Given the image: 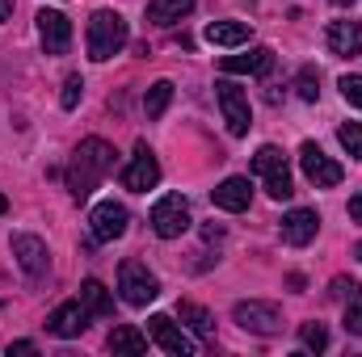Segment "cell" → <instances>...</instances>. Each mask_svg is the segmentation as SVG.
<instances>
[{
    "label": "cell",
    "mask_w": 362,
    "mask_h": 357,
    "mask_svg": "<svg viewBox=\"0 0 362 357\" xmlns=\"http://www.w3.org/2000/svg\"><path fill=\"white\" fill-rule=\"evenodd\" d=\"M114 156L118 152L105 139H85L76 147V156H72V169H68V193L76 202H85L93 189L105 181V173H114Z\"/></svg>",
    "instance_id": "cell-1"
},
{
    "label": "cell",
    "mask_w": 362,
    "mask_h": 357,
    "mask_svg": "<svg viewBox=\"0 0 362 357\" xmlns=\"http://www.w3.org/2000/svg\"><path fill=\"white\" fill-rule=\"evenodd\" d=\"M127 38H131V30H127L122 13H114V8H97L93 21H89V34H85V42H89V59L93 63L114 59V55L127 47Z\"/></svg>",
    "instance_id": "cell-2"
},
{
    "label": "cell",
    "mask_w": 362,
    "mask_h": 357,
    "mask_svg": "<svg viewBox=\"0 0 362 357\" xmlns=\"http://www.w3.org/2000/svg\"><path fill=\"white\" fill-rule=\"evenodd\" d=\"M253 173L257 177H266V193H270L274 202H286L291 193H295V185H291V169H286V156L266 143L257 156H253Z\"/></svg>",
    "instance_id": "cell-3"
},
{
    "label": "cell",
    "mask_w": 362,
    "mask_h": 357,
    "mask_svg": "<svg viewBox=\"0 0 362 357\" xmlns=\"http://www.w3.org/2000/svg\"><path fill=\"white\" fill-rule=\"evenodd\" d=\"M118 290H122V298H127L131 307H148V303L160 294V282H156V273L148 265L122 261V269H118Z\"/></svg>",
    "instance_id": "cell-4"
},
{
    "label": "cell",
    "mask_w": 362,
    "mask_h": 357,
    "mask_svg": "<svg viewBox=\"0 0 362 357\" xmlns=\"http://www.w3.org/2000/svg\"><path fill=\"white\" fill-rule=\"evenodd\" d=\"M215 97H219V109H223L228 131H232V135H249V126H253V109H249L245 89L232 85V80H219V85H215Z\"/></svg>",
    "instance_id": "cell-5"
},
{
    "label": "cell",
    "mask_w": 362,
    "mask_h": 357,
    "mask_svg": "<svg viewBox=\"0 0 362 357\" xmlns=\"http://www.w3.org/2000/svg\"><path fill=\"white\" fill-rule=\"evenodd\" d=\"M152 231L160 240H177L181 231H189V206H185L181 193H169L152 206Z\"/></svg>",
    "instance_id": "cell-6"
},
{
    "label": "cell",
    "mask_w": 362,
    "mask_h": 357,
    "mask_svg": "<svg viewBox=\"0 0 362 357\" xmlns=\"http://www.w3.org/2000/svg\"><path fill=\"white\" fill-rule=\"evenodd\" d=\"M299 169H303V177L312 181L316 189H333V185H341V177H346L341 164L329 160L316 143H303V147H299Z\"/></svg>",
    "instance_id": "cell-7"
},
{
    "label": "cell",
    "mask_w": 362,
    "mask_h": 357,
    "mask_svg": "<svg viewBox=\"0 0 362 357\" xmlns=\"http://www.w3.org/2000/svg\"><path fill=\"white\" fill-rule=\"evenodd\" d=\"M232 320L245 328V332H257V337H274L282 328V315L274 303H262V298H249V303H236Z\"/></svg>",
    "instance_id": "cell-8"
},
{
    "label": "cell",
    "mask_w": 362,
    "mask_h": 357,
    "mask_svg": "<svg viewBox=\"0 0 362 357\" xmlns=\"http://www.w3.org/2000/svg\"><path fill=\"white\" fill-rule=\"evenodd\" d=\"M13 257H17V265H21V273L30 277V282H42L47 277V269H51V253H47V244L38 240V236H13Z\"/></svg>",
    "instance_id": "cell-9"
},
{
    "label": "cell",
    "mask_w": 362,
    "mask_h": 357,
    "mask_svg": "<svg viewBox=\"0 0 362 357\" xmlns=\"http://www.w3.org/2000/svg\"><path fill=\"white\" fill-rule=\"evenodd\" d=\"M127 223H131V214H127V206H122V202H97V206H93V214H89L93 240H101V244H110V240L127 236Z\"/></svg>",
    "instance_id": "cell-10"
},
{
    "label": "cell",
    "mask_w": 362,
    "mask_h": 357,
    "mask_svg": "<svg viewBox=\"0 0 362 357\" xmlns=\"http://www.w3.org/2000/svg\"><path fill=\"white\" fill-rule=\"evenodd\" d=\"M122 185H127L131 193H148V189H156V185H160V164H156V156L148 152V143H139V147H135L131 164L122 169Z\"/></svg>",
    "instance_id": "cell-11"
},
{
    "label": "cell",
    "mask_w": 362,
    "mask_h": 357,
    "mask_svg": "<svg viewBox=\"0 0 362 357\" xmlns=\"http://www.w3.org/2000/svg\"><path fill=\"white\" fill-rule=\"evenodd\" d=\"M85 328H89V307H85L81 298L59 303V307L47 315V332H51V337H59V341H72V337H81Z\"/></svg>",
    "instance_id": "cell-12"
},
{
    "label": "cell",
    "mask_w": 362,
    "mask_h": 357,
    "mask_svg": "<svg viewBox=\"0 0 362 357\" xmlns=\"http://www.w3.org/2000/svg\"><path fill=\"white\" fill-rule=\"evenodd\" d=\"M148 337H152L165 353H173V357H194V349H198V345L181 332L169 315H152V320H148Z\"/></svg>",
    "instance_id": "cell-13"
},
{
    "label": "cell",
    "mask_w": 362,
    "mask_h": 357,
    "mask_svg": "<svg viewBox=\"0 0 362 357\" xmlns=\"http://www.w3.org/2000/svg\"><path fill=\"white\" fill-rule=\"evenodd\" d=\"M38 34H42L47 55H64V51L72 47V21H68L59 8H42V13H38Z\"/></svg>",
    "instance_id": "cell-14"
},
{
    "label": "cell",
    "mask_w": 362,
    "mask_h": 357,
    "mask_svg": "<svg viewBox=\"0 0 362 357\" xmlns=\"http://www.w3.org/2000/svg\"><path fill=\"white\" fill-rule=\"evenodd\" d=\"M316 231H320V214H316V210L295 206V210H286V214H282V240H286V244L303 248V244H312V240H316Z\"/></svg>",
    "instance_id": "cell-15"
},
{
    "label": "cell",
    "mask_w": 362,
    "mask_h": 357,
    "mask_svg": "<svg viewBox=\"0 0 362 357\" xmlns=\"http://www.w3.org/2000/svg\"><path fill=\"white\" fill-rule=\"evenodd\" d=\"M325 42H329V51L341 55V59L362 55V21H350V17H346V21H329Z\"/></svg>",
    "instance_id": "cell-16"
},
{
    "label": "cell",
    "mask_w": 362,
    "mask_h": 357,
    "mask_svg": "<svg viewBox=\"0 0 362 357\" xmlns=\"http://www.w3.org/2000/svg\"><path fill=\"white\" fill-rule=\"evenodd\" d=\"M219 68H223L228 76H266L274 68V51L270 47H253L249 55H223Z\"/></svg>",
    "instance_id": "cell-17"
},
{
    "label": "cell",
    "mask_w": 362,
    "mask_h": 357,
    "mask_svg": "<svg viewBox=\"0 0 362 357\" xmlns=\"http://www.w3.org/2000/svg\"><path fill=\"white\" fill-rule=\"evenodd\" d=\"M211 202L219 206V210H249V202H253V189H249V177H228L219 181L215 189H211Z\"/></svg>",
    "instance_id": "cell-18"
},
{
    "label": "cell",
    "mask_w": 362,
    "mask_h": 357,
    "mask_svg": "<svg viewBox=\"0 0 362 357\" xmlns=\"http://www.w3.org/2000/svg\"><path fill=\"white\" fill-rule=\"evenodd\" d=\"M249 21H211L206 30H202V38L211 42V47H245L249 42Z\"/></svg>",
    "instance_id": "cell-19"
},
{
    "label": "cell",
    "mask_w": 362,
    "mask_h": 357,
    "mask_svg": "<svg viewBox=\"0 0 362 357\" xmlns=\"http://www.w3.org/2000/svg\"><path fill=\"white\" fill-rule=\"evenodd\" d=\"M194 13V0H148V21L152 25H173Z\"/></svg>",
    "instance_id": "cell-20"
},
{
    "label": "cell",
    "mask_w": 362,
    "mask_h": 357,
    "mask_svg": "<svg viewBox=\"0 0 362 357\" xmlns=\"http://www.w3.org/2000/svg\"><path fill=\"white\" fill-rule=\"evenodd\" d=\"M110 349L114 353H148V337L139 328H131V324H118L110 332Z\"/></svg>",
    "instance_id": "cell-21"
},
{
    "label": "cell",
    "mask_w": 362,
    "mask_h": 357,
    "mask_svg": "<svg viewBox=\"0 0 362 357\" xmlns=\"http://www.w3.org/2000/svg\"><path fill=\"white\" fill-rule=\"evenodd\" d=\"M81 303L89 307V315H110V311H114V298H110V290H105L97 277H89V282L81 286Z\"/></svg>",
    "instance_id": "cell-22"
},
{
    "label": "cell",
    "mask_w": 362,
    "mask_h": 357,
    "mask_svg": "<svg viewBox=\"0 0 362 357\" xmlns=\"http://www.w3.org/2000/svg\"><path fill=\"white\" fill-rule=\"evenodd\" d=\"M177 315H181V324H189V332H198V337H211V332H215L211 311L198 307V303H177Z\"/></svg>",
    "instance_id": "cell-23"
},
{
    "label": "cell",
    "mask_w": 362,
    "mask_h": 357,
    "mask_svg": "<svg viewBox=\"0 0 362 357\" xmlns=\"http://www.w3.org/2000/svg\"><path fill=\"white\" fill-rule=\"evenodd\" d=\"M169 101H173V85H169V80H156L152 89L144 92V114H148V118H160V114L169 109Z\"/></svg>",
    "instance_id": "cell-24"
},
{
    "label": "cell",
    "mask_w": 362,
    "mask_h": 357,
    "mask_svg": "<svg viewBox=\"0 0 362 357\" xmlns=\"http://www.w3.org/2000/svg\"><path fill=\"white\" fill-rule=\"evenodd\" d=\"M337 139H341V147L350 152V160H362V126L358 122H341V126H337Z\"/></svg>",
    "instance_id": "cell-25"
},
{
    "label": "cell",
    "mask_w": 362,
    "mask_h": 357,
    "mask_svg": "<svg viewBox=\"0 0 362 357\" xmlns=\"http://www.w3.org/2000/svg\"><path fill=\"white\" fill-rule=\"evenodd\" d=\"M299 341H303V349H312V353H325V349H329L325 324H303V328H299Z\"/></svg>",
    "instance_id": "cell-26"
},
{
    "label": "cell",
    "mask_w": 362,
    "mask_h": 357,
    "mask_svg": "<svg viewBox=\"0 0 362 357\" xmlns=\"http://www.w3.org/2000/svg\"><path fill=\"white\" fill-rule=\"evenodd\" d=\"M81 97H85V80H81V76H68V80H64V97H59V105H64V109H76Z\"/></svg>",
    "instance_id": "cell-27"
},
{
    "label": "cell",
    "mask_w": 362,
    "mask_h": 357,
    "mask_svg": "<svg viewBox=\"0 0 362 357\" xmlns=\"http://www.w3.org/2000/svg\"><path fill=\"white\" fill-rule=\"evenodd\" d=\"M299 97H303V101H316V97H320V76H316L312 68L299 72Z\"/></svg>",
    "instance_id": "cell-28"
},
{
    "label": "cell",
    "mask_w": 362,
    "mask_h": 357,
    "mask_svg": "<svg viewBox=\"0 0 362 357\" xmlns=\"http://www.w3.org/2000/svg\"><path fill=\"white\" fill-rule=\"evenodd\" d=\"M341 97L362 109V76H341Z\"/></svg>",
    "instance_id": "cell-29"
},
{
    "label": "cell",
    "mask_w": 362,
    "mask_h": 357,
    "mask_svg": "<svg viewBox=\"0 0 362 357\" xmlns=\"http://www.w3.org/2000/svg\"><path fill=\"white\" fill-rule=\"evenodd\" d=\"M346 332L362 337V303H350V307H346Z\"/></svg>",
    "instance_id": "cell-30"
},
{
    "label": "cell",
    "mask_w": 362,
    "mask_h": 357,
    "mask_svg": "<svg viewBox=\"0 0 362 357\" xmlns=\"http://www.w3.org/2000/svg\"><path fill=\"white\" fill-rule=\"evenodd\" d=\"M329 294H333V298H346V294H350V298H358V282H346V277H337Z\"/></svg>",
    "instance_id": "cell-31"
},
{
    "label": "cell",
    "mask_w": 362,
    "mask_h": 357,
    "mask_svg": "<svg viewBox=\"0 0 362 357\" xmlns=\"http://www.w3.org/2000/svg\"><path fill=\"white\" fill-rule=\"evenodd\" d=\"M13 353H38V345H34V341H13V345H8V357Z\"/></svg>",
    "instance_id": "cell-32"
},
{
    "label": "cell",
    "mask_w": 362,
    "mask_h": 357,
    "mask_svg": "<svg viewBox=\"0 0 362 357\" xmlns=\"http://www.w3.org/2000/svg\"><path fill=\"white\" fill-rule=\"evenodd\" d=\"M350 219H354V223H362V193H354V198H350Z\"/></svg>",
    "instance_id": "cell-33"
},
{
    "label": "cell",
    "mask_w": 362,
    "mask_h": 357,
    "mask_svg": "<svg viewBox=\"0 0 362 357\" xmlns=\"http://www.w3.org/2000/svg\"><path fill=\"white\" fill-rule=\"evenodd\" d=\"M8 13H13V0H0V21H8Z\"/></svg>",
    "instance_id": "cell-34"
},
{
    "label": "cell",
    "mask_w": 362,
    "mask_h": 357,
    "mask_svg": "<svg viewBox=\"0 0 362 357\" xmlns=\"http://www.w3.org/2000/svg\"><path fill=\"white\" fill-rule=\"evenodd\" d=\"M4 210H8V198H4V193H0V214H4Z\"/></svg>",
    "instance_id": "cell-35"
},
{
    "label": "cell",
    "mask_w": 362,
    "mask_h": 357,
    "mask_svg": "<svg viewBox=\"0 0 362 357\" xmlns=\"http://www.w3.org/2000/svg\"><path fill=\"white\" fill-rule=\"evenodd\" d=\"M333 4H337V8H346V4H354V0H333Z\"/></svg>",
    "instance_id": "cell-36"
},
{
    "label": "cell",
    "mask_w": 362,
    "mask_h": 357,
    "mask_svg": "<svg viewBox=\"0 0 362 357\" xmlns=\"http://www.w3.org/2000/svg\"><path fill=\"white\" fill-rule=\"evenodd\" d=\"M354 257H358V261H362V244H358V248H354Z\"/></svg>",
    "instance_id": "cell-37"
}]
</instances>
